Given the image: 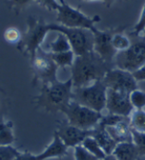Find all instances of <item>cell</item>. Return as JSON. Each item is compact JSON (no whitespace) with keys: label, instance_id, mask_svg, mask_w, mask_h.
Wrapping results in <instances>:
<instances>
[{"label":"cell","instance_id":"obj_1","mask_svg":"<svg viewBox=\"0 0 145 160\" xmlns=\"http://www.w3.org/2000/svg\"><path fill=\"white\" fill-rule=\"evenodd\" d=\"M111 68L94 51L75 56L71 67L73 88L86 86L97 80H102Z\"/></svg>","mask_w":145,"mask_h":160},{"label":"cell","instance_id":"obj_2","mask_svg":"<svg viewBox=\"0 0 145 160\" xmlns=\"http://www.w3.org/2000/svg\"><path fill=\"white\" fill-rule=\"evenodd\" d=\"M73 100V81H56L42 84L39 96L35 98L37 107L43 108L49 113L63 112Z\"/></svg>","mask_w":145,"mask_h":160},{"label":"cell","instance_id":"obj_3","mask_svg":"<svg viewBox=\"0 0 145 160\" xmlns=\"http://www.w3.org/2000/svg\"><path fill=\"white\" fill-rule=\"evenodd\" d=\"M107 87L103 80L82 87L73 88V100L83 106L102 113L106 105Z\"/></svg>","mask_w":145,"mask_h":160},{"label":"cell","instance_id":"obj_4","mask_svg":"<svg viewBox=\"0 0 145 160\" xmlns=\"http://www.w3.org/2000/svg\"><path fill=\"white\" fill-rule=\"evenodd\" d=\"M49 32H50L49 24L43 19L36 17H29L27 19V31L18 42L19 49L23 51L32 61L35 58L37 51L42 48Z\"/></svg>","mask_w":145,"mask_h":160},{"label":"cell","instance_id":"obj_5","mask_svg":"<svg viewBox=\"0 0 145 160\" xmlns=\"http://www.w3.org/2000/svg\"><path fill=\"white\" fill-rule=\"evenodd\" d=\"M62 113L70 124L85 130L95 128L104 117L102 113L83 106L74 100L70 102Z\"/></svg>","mask_w":145,"mask_h":160},{"label":"cell","instance_id":"obj_6","mask_svg":"<svg viewBox=\"0 0 145 160\" xmlns=\"http://www.w3.org/2000/svg\"><path fill=\"white\" fill-rule=\"evenodd\" d=\"M49 31L60 32L68 39L71 48L75 56L84 55L93 51V34L81 28H70L59 23H49Z\"/></svg>","mask_w":145,"mask_h":160},{"label":"cell","instance_id":"obj_7","mask_svg":"<svg viewBox=\"0 0 145 160\" xmlns=\"http://www.w3.org/2000/svg\"><path fill=\"white\" fill-rule=\"evenodd\" d=\"M57 21L59 24L66 27L81 28L94 33L98 29L96 23L101 21V18L99 16L90 18L84 15L80 10L65 3L60 5L57 10Z\"/></svg>","mask_w":145,"mask_h":160},{"label":"cell","instance_id":"obj_8","mask_svg":"<svg viewBox=\"0 0 145 160\" xmlns=\"http://www.w3.org/2000/svg\"><path fill=\"white\" fill-rule=\"evenodd\" d=\"M113 64L130 72L138 70L145 65V41L133 42L128 49L117 52Z\"/></svg>","mask_w":145,"mask_h":160},{"label":"cell","instance_id":"obj_9","mask_svg":"<svg viewBox=\"0 0 145 160\" xmlns=\"http://www.w3.org/2000/svg\"><path fill=\"white\" fill-rule=\"evenodd\" d=\"M34 81H40L42 84L51 83L58 80V67L53 62L50 53L44 51L42 48L37 51L35 58L31 61Z\"/></svg>","mask_w":145,"mask_h":160},{"label":"cell","instance_id":"obj_10","mask_svg":"<svg viewBox=\"0 0 145 160\" xmlns=\"http://www.w3.org/2000/svg\"><path fill=\"white\" fill-rule=\"evenodd\" d=\"M102 80L108 89L127 94H130L132 91L138 88L137 81L132 72L119 68H111Z\"/></svg>","mask_w":145,"mask_h":160},{"label":"cell","instance_id":"obj_11","mask_svg":"<svg viewBox=\"0 0 145 160\" xmlns=\"http://www.w3.org/2000/svg\"><path fill=\"white\" fill-rule=\"evenodd\" d=\"M115 33L113 30L102 31L97 29L93 34V51L99 55L108 65H112L117 51L112 47V36Z\"/></svg>","mask_w":145,"mask_h":160},{"label":"cell","instance_id":"obj_12","mask_svg":"<svg viewBox=\"0 0 145 160\" xmlns=\"http://www.w3.org/2000/svg\"><path fill=\"white\" fill-rule=\"evenodd\" d=\"M106 109L108 111V114L123 117H129L133 111V108L130 102L129 94L108 88L106 92Z\"/></svg>","mask_w":145,"mask_h":160},{"label":"cell","instance_id":"obj_13","mask_svg":"<svg viewBox=\"0 0 145 160\" xmlns=\"http://www.w3.org/2000/svg\"><path fill=\"white\" fill-rule=\"evenodd\" d=\"M67 148H75L81 145L83 140L88 136H92L93 129L85 130L70 124L68 122L63 121L58 124L57 129L54 131Z\"/></svg>","mask_w":145,"mask_h":160},{"label":"cell","instance_id":"obj_14","mask_svg":"<svg viewBox=\"0 0 145 160\" xmlns=\"http://www.w3.org/2000/svg\"><path fill=\"white\" fill-rule=\"evenodd\" d=\"M106 130L110 134V136L117 142H132V128L130 125L129 117H124L122 120L117 122L116 123L106 127Z\"/></svg>","mask_w":145,"mask_h":160},{"label":"cell","instance_id":"obj_15","mask_svg":"<svg viewBox=\"0 0 145 160\" xmlns=\"http://www.w3.org/2000/svg\"><path fill=\"white\" fill-rule=\"evenodd\" d=\"M68 153V148L65 146L59 136L54 132L51 143L44 148V152L37 154L39 160H47L49 158H62Z\"/></svg>","mask_w":145,"mask_h":160},{"label":"cell","instance_id":"obj_16","mask_svg":"<svg viewBox=\"0 0 145 160\" xmlns=\"http://www.w3.org/2000/svg\"><path fill=\"white\" fill-rule=\"evenodd\" d=\"M92 136L97 140L99 145L102 147L106 155L112 153L114 148L117 145V142L110 136V134L108 133L104 124L99 122L97 127L93 128Z\"/></svg>","mask_w":145,"mask_h":160},{"label":"cell","instance_id":"obj_17","mask_svg":"<svg viewBox=\"0 0 145 160\" xmlns=\"http://www.w3.org/2000/svg\"><path fill=\"white\" fill-rule=\"evenodd\" d=\"M111 154L117 160H137L138 157H140L137 148L132 141L117 143Z\"/></svg>","mask_w":145,"mask_h":160},{"label":"cell","instance_id":"obj_18","mask_svg":"<svg viewBox=\"0 0 145 160\" xmlns=\"http://www.w3.org/2000/svg\"><path fill=\"white\" fill-rule=\"evenodd\" d=\"M15 141L14 123L0 119V146H10Z\"/></svg>","mask_w":145,"mask_h":160},{"label":"cell","instance_id":"obj_19","mask_svg":"<svg viewBox=\"0 0 145 160\" xmlns=\"http://www.w3.org/2000/svg\"><path fill=\"white\" fill-rule=\"evenodd\" d=\"M57 36L52 42L49 43V53H59V52H64L72 50L70 42L67 39V37L64 34L60 32H56Z\"/></svg>","mask_w":145,"mask_h":160},{"label":"cell","instance_id":"obj_20","mask_svg":"<svg viewBox=\"0 0 145 160\" xmlns=\"http://www.w3.org/2000/svg\"><path fill=\"white\" fill-rule=\"evenodd\" d=\"M50 57L53 60V62L56 64V66L59 68H67L72 67L75 58V55L73 50H68L59 53H50Z\"/></svg>","mask_w":145,"mask_h":160},{"label":"cell","instance_id":"obj_21","mask_svg":"<svg viewBox=\"0 0 145 160\" xmlns=\"http://www.w3.org/2000/svg\"><path fill=\"white\" fill-rule=\"evenodd\" d=\"M130 125L132 130L145 133V110H135L129 116Z\"/></svg>","mask_w":145,"mask_h":160},{"label":"cell","instance_id":"obj_22","mask_svg":"<svg viewBox=\"0 0 145 160\" xmlns=\"http://www.w3.org/2000/svg\"><path fill=\"white\" fill-rule=\"evenodd\" d=\"M81 145L86 148V150L89 152L92 153L94 156H96L100 160L104 159L106 156V154L104 152L102 147L99 145V143L97 142V140L94 138L93 136H88V137H86V138L83 140V142H82Z\"/></svg>","mask_w":145,"mask_h":160},{"label":"cell","instance_id":"obj_23","mask_svg":"<svg viewBox=\"0 0 145 160\" xmlns=\"http://www.w3.org/2000/svg\"><path fill=\"white\" fill-rule=\"evenodd\" d=\"M111 42H112L113 48L117 52L124 51V50L128 49L132 44L130 39L126 35H124V34H122L120 32H115L113 34Z\"/></svg>","mask_w":145,"mask_h":160},{"label":"cell","instance_id":"obj_24","mask_svg":"<svg viewBox=\"0 0 145 160\" xmlns=\"http://www.w3.org/2000/svg\"><path fill=\"white\" fill-rule=\"evenodd\" d=\"M130 102L135 110L145 108V92L140 89H136L129 94Z\"/></svg>","mask_w":145,"mask_h":160},{"label":"cell","instance_id":"obj_25","mask_svg":"<svg viewBox=\"0 0 145 160\" xmlns=\"http://www.w3.org/2000/svg\"><path fill=\"white\" fill-rule=\"evenodd\" d=\"M132 142L136 145L139 156H145V133L132 129Z\"/></svg>","mask_w":145,"mask_h":160},{"label":"cell","instance_id":"obj_26","mask_svg":"<svg viewBox=\"0 0 145 160\" xmlns=\"http://www.w3.org/2000/svg\"><path fill=\"white\" fill-rule=\"evenodd\" d=\"M19 152L12 145L0 146V160H15Z\"/></svg>","mask_w":145,"mask_h":160},{"label":"cell","instance_id":"obj_27","mask_svg":"<svg viewBox=\"0 0 145 160\" xmlns=\"http://www.w3.org/2000/svg\"><path fill=\"white\" fill-rule=\"evenodd\" d=\"M74 156L75 160H100L89 152L82 145H79L74 148Z\"/></svg>","mask_w":145,"mask_h":160},{"label":"cell","instance_id":"obj_28","mask_svg":"<svg viewBox=\"0 0 145 160\" xmlns=\"http://www.w3.org/2000/svg\"><path fill=\"white\" fill-rule=\"evenodd\" d=\"M21 38L19 30L16 27H9L4 32V39L10 43H18Z\"/></svg>","mask_w":145,"mask_h":160},{"label":"cell","instance_id":"obj_29","mask_svg":"<svg viewBox=\"0 0 145 160\" xmlns=\"http://www.w3.org/2000/svg\"><path fill=\"white\" fill-rule=\"evenodd\" d=\"M34 1L48 11H55V12H57L59 6L61 5L58 0H34Z\"/></svg>","mask_w":145,"mask_h":160},{"label":"cell","instance_id":"obj_30","mask_svg":"<svg viewBox=\"0 0 145 160\" xmlns=\"http://www.w3.org/2000/svg\"><path fill=\"white\" fill-rule=\"evenodd\" d=\"M145 27V5L142 8L140 17L138 18V21L136 23V25L133 26V30H132V34L135 36H139L142 33L143 29Z\"/></svg>","mask_w":145,"mask_h":160},{"label":"cell","instance_id":"obj_31","mask_svg":"<svg viewBox=\"0 0 145 160\" xmlns=\"http://www.w3.org/2000/svg\"><path fill=\"white\" fill-rule=\"evenodd\" d=\"M33 1H34V0H10V3L14 11L19 12V11L25 8L27 5H29Z\"/></svg>","mask_w":145,"mask_h":160},{"label":"cell","instance_id":"obj_32","mask_svg":"<svg viewBox=\"0 0 145 160\" xmlns=\"http://www.w3.org/2000/svg\"><path fill=\"white\" fill-rule=\"evenodd\" d=\"M133 76H135L136 80L137 82L140 81H145V65H143L141 68H139L138 70L132 72Z\"/></svg>","mask_w":145,"mask_h":160},{"label":"cell","instance_id":"obj_33","mask_svg":"<svg viewBox=\"0 0 145 160\" xmlns=\"http://www.w3.org/2000/svg\"><path fill=\"white\" fill-rule=\"evenodd\" d=\"M15 160H39L38 156L30 152H19Z\"/></svg>","mask_w":145,"mask_h":160},{"label":"cell","instance_id":"obj_34","mask_svg":"<svg viewBox=\"0 0 145 160\" xmlns=\"http://www.w3.org/2000/svg\"><path fill=\"white\" fill-rule=\"evenodd\" d=\"M102 160H117L112 154H107L104 159H102Z\"/></svg>","mask_w":145,"mask_h":160},{"label":"cell","instance_id":"obj_35","mask_svg":"<svg viewBox=\"0 0 145 160\" xmlns=\"http://www.w3.org/2000/svg\"><path fill=\"white\" fill-rule=\"evenodd\" d=\"M79 1H83V2H92V1H105V0H79Z\"/></svg>","mask_w":145,"mask_h":160},{"label":"cell","instance_id":"obj_36","mask_svg":"<svg viewBox=\"0 0 145 160\" xmlns=\"http://www.w3.org/2000/svg\"><path fill=\"white\" fill-rule=\"evenodd\" d=\"M58 2L61 4V5H63V4H65L66 2H65V0H58Z\"/></svg>","mask_w":145,"mask_h":160},{"label":"cell","instance_id":"obj_37","mask_svg":"<svg viewBox=\"0 0 145 160\" xmlns=\"http://www.w3.org/2000/svg\"><path fill=\"white\" fill-rule=\"evenodd\" d=\"M141 34H142V36H143V38L145 39V27H144V29H143V31H142V33H141Z\"/></svg>","mask_w":145,"mask_h":160}]
</instances>
